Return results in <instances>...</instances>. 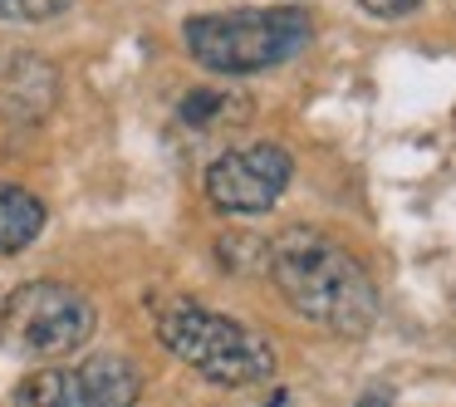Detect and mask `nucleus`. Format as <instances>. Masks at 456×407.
Wrapping results in <instances>:
<instances>
[{
	"label": "nucleus",
	"instance_id": "nucleus-1",
	"mask_svg": "<svg viewBox=\"0 0 456 407\" xmlns=\"http://www.w3.org/2000/svg\"><path fill=\"white\" fill-rule=\"evenodd\" d=\"M265 270L280 299L314 329L338 338H363L378 324V285L358 256L314 226H289L265 246Z\"/></svg>",
	"mask_w": 456,
	"mask_h": 407
},
{
	"label": "nucleus",
	"instance_id": "nucleus-2",
	"mask_svg": "<svg viewBox=\"0 0 456 407\" xmlns=\"http://www.w3.org/2000/svg\"><path fill=\"white\" fill-rule=\"evenodd\" d=\"M314 20L299 5H256V11H216L191 15L182 25L187 54L211 74H260L289 64L309 50Z\"/></svg>",
	"mask_w": 456,
	"mask_h": 407
},
{
	"label": "nucleus",
	"instance_id": "nucleus-3",
	"mask_svg": "<svg viewBox=\"0 0 456 407\" xmlns=\"http://www.w3.org/2000/svg\"><path fill=\"white\" fill-rule=\"evenodd\" d=\"M158 338L216 387H260L275 378V348L250 324L216 314L191 299H162L158 305Z\"/></svg>",
	"mask_w": 456,
	"mask_h": 407
},
{
	"label": "nucleus",
	"instance_id": "nucleus-4",
	"mask_svg": "<svg viewBox=\"0 0 456 407\" xmlns=\"http://www.w3.org/2000/svg\"><path fill=\"white\" fill-rule=\"evenodd\" d=\"M99 329L89 295L60 280H30L0 305V338L25 358H69Z\"/></svg>",
	"mask_w": 456,
	"mask_h": 407
},
{
	"label": "nucleus",
	"instance_id": "nucleus-5",
	"mask_svg": "<svg viewBox=\"0 0 456 407\" xmlns=\"http://www.w3.org/2000/svg\"><path fill=\"white\" fill-rule=\"evenodd\" d=\"M295 177V158L280 142H246L221 152L207 167V201L226 216H260L285 197Z\"/></svg>",
	"mask_w": 456,
	"mask_h": 407
},
{
	"label": "nucleus",
	"instance_id": "nucleus-6",
	"mask_svg": "<svg viewBox=\"0 0 456 407\" xmlns=\"http://www.w3.org/2000/svg\"><path fill=\"white\" fill-rule=\"evenodd\" d=\"M142 397V378L128 358H84L74 368H45L15 387V403L40 407H128Z\"/></svg>",
	"mask_w": 456,
	"mask_h": 407
},
{
	"label": "nucleus",
	"instance_id": "nucleus-7",
	"mask_svg": "<svg viewBox=\"0 0 456 407\" xmlns=\"http://www.w3.org/2000/svg\"><path fill=\"white\" fill-rule=\"evenodd\" d=\"M60 94V69L30 50H15L0 64V113L11 123H40L54 109Z\"/></svg>",
	"mask_w": 456,
	"mask_h": 407
},
{
	"label": "nucleus",
	"instance_id": "nucleus-8",
	"mask_svg": "<svg viewBox=\"0 0 456 407\" xmlns=\"http://www.w3.org/2000/svg\"><path fill=\"white\" fill-rule=\"evenodd\" d=\"M250 118V99L236 89H191L187 99L177 103V123L197 138H211V133L240 128Z\"/></svg>",
	"mask_w": 456,
	"mask_h": 407
},
{
	"label": "nucleus",
	"instance_id": "nucleus-9",
	"mask_svg": "<svg viewBox=\"0 0 456 407\" xmlns=\"http://www.w3.org/2000/svg\"><path fill=\"white\" fill-rule=\"evenodd\" d=\"M45 231V201L35 191L0 182V256H20Z\"/></svg>",
	"mask_w": 456,
	"mask_h": 407
},
{
	"label": "nucleus",
	"instance_id": "nucleus-10",
	"mask_svg": "<svg viewBox=\"0 0 456 407\" xmlns=\"http://www.w3.org/2000/svg\"><path fill=\"white\" fill-rule=\"evenodd\" d=\"M74 0H0V20L5 25H45L60 20Z\"/></svg>",
	"mask_w": 456,
	"mask_h": 407
},
{
	"label": "nucleus",
	"instance_id": "nucleus-11",
	"mask_svg": "<svg viewBox=\"0 0 456 407\" xmlns=\"http://www.w3.org/2000/svg\"><path fill=\"white\" fill-rule=\"evenodd\" d=\"M368 15H378V20H403V15H412V11H422L427 0H358Z\"/></svg>",
	"mask_w": 456,
	"mask_h": 407
}]
</instances>
